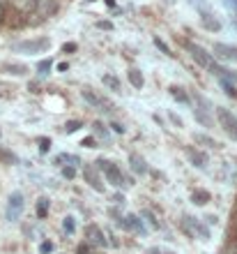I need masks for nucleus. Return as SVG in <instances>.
<instances>
[{
	"mask_svg": "<svg viewBox=\"0 0 237 254\" xmlns=\"http://www.w3.org/2000/svg\"><path fill=\"white\" fill-rule=\"evenodd\" d=\"M214 56H219V58H228V61H237V47L217 42V44H214Z\"/></svg>",
	"mask_w": 237,
	"mask_h": 254,
	"instance_id": "nucleus-8",
	"label": "nucleus"
},
{
	"mask_svg": "<svg viewBox=\"0 0 237 254\" xmlns=\"http://www.w3.org/2000/svg\"><path fill=\"white\" fill-rule=\"evenodd\" d=\"M40 252L42 254H51L53 252V243H42V245H40Z\"/></svg>",
	"mask_w": 237,
	"mask_h": 254,
	"instance_id": "nucleus-28",
	"label": "nucleus"
},
{
	"mask_svg": "<svg viewBox=\"0 0 237 254\" xmlns=\"http://www.w3.org/2000/svg\"><path fill=\"white\" fill-rule=\"evenodd\" d=\"M86 178H88V183H90V185H93V188L97 190V192H101V190H104V185L99 183V178H97V171H95L93 167H86Z\"/></svg>",
	"mask_w": 237,
	"mask_h": 254,
	"instance_id": "nucleus-13",
	"label": "nucleus"
},
{
	"mask_svg": "<svg viewBox=\"0 0 237 254\" xmlns=\"http://www.w3.org/2000/svg\"><path fill=\"white\" fill-rule=\"evenodd\" d=\"M47 213H48V199H47V196H42V199L37 201V217H40V220H44V217H47Z\"/></svg>",
	"mask_w": 237,
	"mask_h": 254,
	"instance_id": "nucleus-20",
	"label": "nucleus"
},
{
	"mask_svg": "<svg viewBox=\"0 0 237 254\" xmlns=\"http://www.w3.org/2000/svg\"><path fill=\"white\" fill-rule=\"evenodd\" d=\"M81 146H86V148H97V146H95V139H93V136L83 139V143H81Z\"/></svg>",
	"mask_w": 237,
	"mask_h": 254,
	"instance_id": "nucleus-35",
	"label": "nucleus"
},
{
	"mask_svg": "<svg viewBox=\"0 0 237 254\" xmlns=\"http://www.w3.org/2000/svg\"><path fill=\"white\" fill-rule=\"evenodd\" d=\"M51 67H53L51 58H47V61H40V63H37V74H40V76H47V74L51 72Z\"/></svg>",
	"mask_w": 237,
	"mask_h": 254,
	"instance_id": "nucleus-21",
	"label": "nucleus"
},
{
	"mask_svg": "<svg viewBox=\"0 0 237 254\" xmlns=\"http://www.w3.org/2000/svg\"><path fill=\"white\" fill-rule=\"evenodd\" d=\"M171 121L175 123V125H178V127H182V121H180V118H178V116H175V114H171Z\"/></svg>",
	"mask_w": 237,
	"mask_h": 254,
	"instance_id": "nucleus-37",
	"label": "nucleus"
},
{
	"mask_svg": "<svg viewBox=\"0 0 237 254\" xmlns=\"http://www.w3.org/2000/svg\"><path fill=\"white\" fill-rule=\"evenodd\" d=\"M81 127H83V123H81V121H69V123H65V127H62V129H65L67 134H74L76 129H81Z\"/></svg>",
	"mask_w": 237,
	"mask_h": 254,
	"instance_id": "nucleus-23",
	"label": "nucleus"
},
{
	"mask_svg": "<svg viewBox=\"0 0 237 254\" xmlns=\"http://www.w3.org/2000/svg\"><path fill=\"white\" fill-rule=\"evenodd\" d=\"M101 81H104V86H108L113 90V93H120V81L115 79V76H113V74H104V76H101Z\"/></svg>",
	"mask_w": 237,
	"mask_h": 254,
	"instance_id": "nucleus-18",
	"label": "nucleus"
},
{
	"mask_svg": "<svg viewBox=\"0 0 237 254\" xmlns=\"http://www.w3.org/2000/svg\"><path fill=\"white\" fill-rule=\"evenodd\" d=\"M185 47L189 49V54H191V58L198 63L200 67H210L212 65V54H207L200 44H191V42H185Z\"/></svg>",
	"mask_w": 237,
	"mask_h": 254,
	"instance_id": "nucleus-5",
	"label": "nucleus"
},
{
	"mask_svg": "<svg viewBox=\"0 0 237 254\" xmlns=\"http://www.w3.org/2000/svg\"><path fill=\"white\" fill-rule=\"evenodd\" d=\"M51 148V139H40V153H48Z\"/></svg>",
	"mask_w": 237,
	"mask_h": 254,
	"instance_id": "nucleus-27",
	"label": "nucleus"
},
{
	"mask_svg": "<svg viewBox=\"0 0 237 254\" xmlns=\"http://www.w3.org/2000/svg\"><path fill=\"white\" fill-rule=\"evenodd\" d=\"M97 28H101V30H113V23L111 21H97Z\"/></svg>",
	"mask_w": 237,
	"mask_h": 254,
	"instance_id": "nucleus-31",
	"label": "nucleus"
},
{
	"mask_svg": "<svg viewBox=\"0 0 237 254\" xmlns=\"http://www.w3.org/2000/svg\"><path fill=\"white\" fill-rule=\"evenodd\" d=\"M48 47H51L48 37H40V40H28V42L14 44V51H19V54H42V51H47Z\"/></svg>",
	"mask_w": 237,
	"mask_h": 254,
	"instance_id": "nucleus-2",
	"label": "nucleus"
},
{
	"mask_svg": "<svg viewBox=\"0 0 237 254\" xmlns=\"http://www.w3.org/2000/svg\"><path fill=\"white\" fill-rule=\"evenodd\" d=\"M196 141H198V143H205L207 148H217L219 146L217 141L212 139V136H207V134H196Z\"/></svg>",
	"mask_w": 237,
	"mask_h": 254,
	"instance_id": "nucleus-22",
	"label": "nucleus"
},
{
	"mask_svg": "<svg viewBox=\"0 0 237 254\" xmlns=\"http://www.w3.org/2000/svg\"><path fill=\"white\" fill-rule=\"evenodd\" d=\"M193 116H196V121H198V123H203L205 127H212V121L203 114V111H200V109H193Z\"/></svg>",
	"mask_w": 237,
	"mask_h": 254,
	"instance_id": "nucleus-24",
	"label": "nucleus"
},
{
	"mask_svg": "<svg viewBox=\"0 0 237 254\" xmlns=\"http://www.w3.org/2000/svg\"><path fill=\"white\" fill-rule=\"evenodd\" d=\"M111 127L115 134H125V125H122V123H111Z\"/></svg>",
	"mask_w": 237,
	"mask_h": 254,
	"instance_id": "nucleus-32",
	"label": "nucleus"
},
{
	"mask_svg": "<svg viewBox=\"0 0 237 254\" xmlns=\"http://www.w3.org/2000/svg\"><path fill=\"white\" fill-rule=\"evenodd\" d=\"M7 7L9 5H0V23H5L7 21Z\"/></svg>",
	"mask_w": 237,
	"mask_h": 254,
	"instance_id": "nucleus-33",
	"label": "nucleus"
},
{
	"mask_svg": "<svg viewBox=\"0 0 237 254\" xmlns=\"http://www.w3.org/2000/svg\"><path fill=\"white\" fill-rule=\"evenodd\" d=\"M23 213V194L21 192H12L9 194V203H7V220H19Z\"/></svg>",
	"mask_w": 237,
	"mask_h": 254,
	"instance_id": "nucleus-4",
	"label": "nucleus"
},
{
	"mask_svg": "<svg viewBox=\"0 0 237 254\" xmlns=\"http://www.w3.org/2000/svg\"><path fill=\"white\" fill-rule=\"evenodd\" d=\"M58 69H60V72H67V69H69V65H67V63H60Z\"/></svg>",
	"mask_w": 237,
	"mask_h": 254,
	"instance_id": "nucleus-38",
	"label": "nucleus"
},
{
	"mask_svg": "<svg viewBox=\"0 0 237 254\" xmlns=\"http://www.w3.org/2000/svg\"><path fill=\"white\" fill-rule=\"evenodd\" d=\"M191 199H193V203H198V206H205L212 196H210V192H207V190H193Z\"/></svg>",
	"mask_w": 237,
	"mask_h": 254,
	"instance_id": "nucleus-14",
	"label": "nucleus"
},
{
	"mask_svg": "<svg viewBox=\"0 0 237 254\" xmlns=\"http://www.w3.org/2000/svg\"><path fill=\"white\" fill-rule=\"evenodd\" d=\"M58 12V0H37L35 2V14L40 16H53Z\"/></svg>",
	"mask_w": 237,
	"mask_h": 254,
	"instance_id": "nucleus-6",
	"label": "nucleus"
},
{
	"mask_svg": "<svg viewBox=\"0 0 237 254\" xmlns=\"http://www.w3.org/2000/svg\"><path fill=\"white\" fill-rule=\"evenodd\" d=\"M86 236L90 238L93 243H97V245H106V241H104V234L99 231V227L97 224H90V227L86 229Z\"/></svg>",
	"mask_w": 237,
	"mask_h": 254,
	"instance_id": "nucleus-12",
	"label": "nucleus"
},
{
	"mask_svg": "<svg viewBox=\"0 0 237 254\" xmlns=\"http://www.w3.org/2000/svg\"><path fill=\"white\" fill-rule=\"evenodd\" d=\"M187 157L193 162V167H207V155L200 153V150H193V148H187Z\"/></svg>",
	"mask_w": 237,
	"mask_h": 254,
	"instance_id": "nucleus-9",
	"label": "nucleus"
},
{
	"mask_svg": "<svg viewBox=\"0 0 237 254\" xmlns=\"http://www.w3.org/2000/svg\"><path fill=\"white\" fill-rule=\"evenodd\" d=\"M154 47H157L159 51H161V54L168 56V58H175V54L171 51V47H168V44H166V42L161 40V37H154Z\"/></svg>",
	"mask_w": 237,
	"mask_h": 254,
	"instance_id": "nucleus-19",
	"label": "nucleus"
},
{
	"mask_svg": "<svg viewBox=\"0 0 237 254\" xmlns=\"http://www.w3.org/2000/svg\"><path fill=\"white\" fill-rule=\"evenodd\" d=\"M217 118H219V123H221V127L226 129V134L233 136V139H237V116H233L228 109L219 107L217 109Z\"/></svg>",
	"mask_w": 237,
	"mask_h": 254,
	"instance_id": "nucleus-3",
	"label": "nucleus"
},
{
	"mask_svg": "<svg viewBox=\"0 0 237 254\" xmlns=\"http://www.w3.org/2000/svg\"><path fill=\"white\" fill-rule=\"evenodd\" d=\"M76 49H79V47H76L74 42H69V44H65V47H62V51L67 54V51H76Z\"/></svg>",
	"mask_w": 237,
	"mask_h": 254,
	"instance_id": "nucleus-36",
	"label": "nucleus"
},
{
	"mask_svg": "<svg viewBox=\"0 0 237 254\" xmlns=\"http://www.w3.org/2000/svg\"><path fill=\"white\" fill-rule=\"evenodd\" d=\"M88 2H93V0H88Z\"/></svg>",
	"mask_w": 237,
	"mask_h": 254,
	"instance_id": "nucleus-42",
	"label": "nucleus"
},
{
	"mask_svg": "<svg viewBox=\"0 0 237 254\" xmlns=\"http://www.w3.org/2000/svg\"><path fill=\"white\" fill-rule=\"evenodd\" d=\"M95 132H97V134H104V139H106V136H108V134H106V129H104V125H101V123H95Z\"/></svg>",
	"mask_w": 237,
	"mask_h": 254,
	"instance_id": "nucleus-34",
	"label": "nucleus"
},
{
	"mask_svg": "<svg viewBox=\"0 0 237 254\" xmlns=\"http://www.w3.org/2000/svg\"><path fill=\"white\" fill-rule=\"evenodd\" d=\"M81 95H83V100H86V102H90V104H93L95 109H104V104H106V102L101 100L99 95H95V93H93V88H83V90H81Z\"/></svg>",
	"mask_w": 237,
	"mask_h": 254,
	"instance_id": "nucleus-10",
	"label": "nucleus"
},
{
	"mask_svg": "<svg viewBox=\"0 0 237 254\" xmlns=\"http://www.w3.org/2000/svg\"><path fill=\"white\" fill-rule=\"evenodd\" d=\"M171 95L175 97L178 102H182V104H189V95L185 93V88H180V86H171Z\"/></svg>",
	"mask_w": 237,
	"mask_h": 254,
	"instance_id": "nucleus-17",
	"label": "nucleus"
},
{
	"mask_svg": "<svg viewBox=\"0 0 237 254\" xmlns=\"http://www.w3.org/2000/svg\"><path fill=\"white\" fill-rule=\"evenodd\" d=\"M127 79H129V83H132L136 90H141V88H143V83H145L143 74H141V69H136V67H132V69L127 72Z\"/></svg>",
	"mask_w": 237,
	"mask_h": 254,
	"instance_id": "nucleus-11",
	"label": "nucleus"
},
{
	"mask_svg": "<svg viewBox=\"0 0 237 254\" xmlns=\"http://www.w3.org/2000/svg\"><path fill=\"white\" fill-rule=\"evenodd\" d=\"M62 176H65V178H69V181H72L74 176H76V171H74V167H65V169H62Z\"/></svg>",
	"mask_w": 237,
	"mask_h": 254,
	"instance_id": "nucleus-29",
	"label": "nucleus"
},
{
	"mask_svg": "<svg viewBox=\"0 0 237 254\" xmlns=\"http://www.w3.org/2000/svg\"><path fill=\"white\" fill-rule=\"evenodd\" d=\"M106 5H108V7H115V0H106Z\"/></svg>",
	"mask_w": 237,
	"mask_h": 254,
	"instance_id": "nucleus-40",
	"label": "nucleus"
},
{
	"mask_svg": "<svg viewBox=\"0 0 237 254\" xmlns=\"http://www.w3.org/2000/svg\"><path fill=\"white\" fill-rule=\"evenodd\" d=\"M7 69L12 74H16V76H23V74H28V67L23 65H7Z\"/></svg>",
	"mask_w": 237,
	"mask_h": 254,
	"instance_id": "nucleus-25",
	"label": "nucleus"
},
{
	"mask_svg": "<svg viewBox=\"0 0 237 254\" xmlns=\"http://www.w3.org/2000/svg\"><path fill=\"white\" fill-rule=\"evenodd\" d=\"M205 220H207V224H214V222H217V217H214V215H207Z\"/></svg>",
	"mask_w": 237,
	"mask_h": 254,
	"instance_id": "nucleus-39",
	"label": "nucleus"
},
{
	"mask_svg": "<svg viewBox=\"0 0 237 254\" xmlns=\"http://www.w3.org/2000/svg\"><path fill=\"white\" fill-rule=\"evenodd\" d=\"M219 83H221V88H224V93L228 95V97L237 100V88H235V83H231L228 79H221V76H219Z\"/></svg>",
	"mask_w": 237,
	"mask_h": 254,
	"instance_id": "nucleus-16",
	"label": "nucleus"
},
{
	"mask_svg": "<svg viewBox=\"0 0 237 254\" xmlns=\"http://www.w3.org/2000/svg\"><path fill=\"white\" fill-rule=\"evenodd\" d=\"M62 229H65L67 234H74V231H76V224H74V217H65V222H62Z\"/></svg>",
	"mask_w": 237,
	"mask_h": 254,
	"instance_id": "nucleus-26",
	"label": "nucleus"
},
{
	"mask_svg": "<svg viewBox=\"0 0 237 254\" xmlns=\"http://www.w3.org/2000/svg\"><path fill=\"white\" fill-rule=\"evenodd\" d=\"M200 23H203V28L210 30V33H219V30H221V21L214 19L207 9H200Z\"/></svg>",
	"mask_w": 237,
	"mask_h": 254,
	"instance_id": "nucleus-7",
	"label": "nucleus"
},
{
	"mask_svg": "<svg viewBox=\"0 0 237 254\" xmlns=\"http://www.w3.org/2000/svg\"><path fill=\"white\" fill-rule=\"evenodd\" d=\"M97 169L99 171H104V176H106V181L111 183V185H115V188H120L122 183H125V176H122V171H120V167L118 164H113L111 160H97Z\"/></svg>",
	"mask_w": 237,
	"mask_h": 254,
	"instance_id": "nucleus-1",
	"label": "nucleus"
},
{
	"mask_svg": "<svg viewBox=\"0 0 237 254\" xmlns=\"http://www.w3.org/2000/svg\"><path fill=\"white\" fill-rule=\"evenodd\" d=\"M233 254H237V245H235V250H233Z\"/></svg>",
	"mask_w": 237,
	"mask_h": 254,
	"instance_id": "nucleus-41",
	"label": "nucleus"
},
{
	"mask_svg": "<svg viewBox=\"0 0 237 254\" xmlns=\"http://www.w3.org/2000/svg\"><path fill=\"white\" fill-rule=\"evenodd\" d=\"M76 254H90V245H88V243H81L79 248H76Z\"/></svg>",
	"mask_w": 237,
	"mask_h": 254,
	"instance_id": "nucleus-30",
	"label": "nucleus"
},
{
	"mask_svg": "<svg viewBox=\"0 0 237 254\" xmlns=\"http://www.w3.org/2000/svg\"><path fill=\"white\" fill-rule=\"evenodd\" d=\"M129 160H132V169L136 171V174H145V171H147V164H145L143 157H139V155H132Z\"/></svg>",
	"mask_w": 237,
	"mask_h": 254,
	"instance_id": "nucleus-15",
	"label": "nucleus"
}]
</instances>
